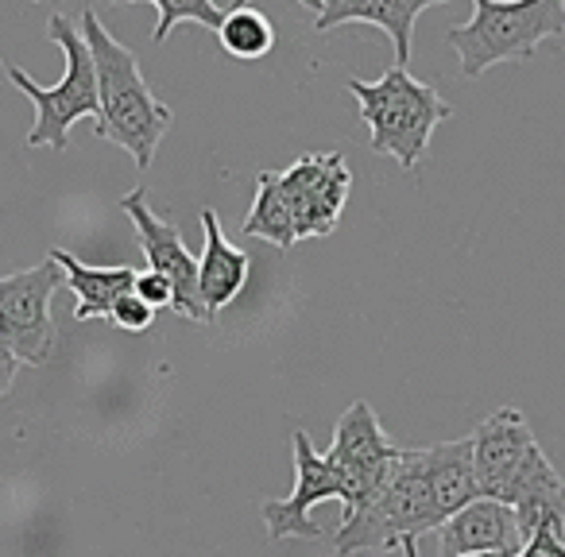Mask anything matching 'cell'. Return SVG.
Masks as SVG:
<instances>
[{"label": "cell", "instance_id": "6da1fadb", "mask_svg": "<svg viewBox=\"0 0 565 557\" xmlns=\"http://www.w3.org/2000/svg\"><path fill=\"white\" fill-rule=\"evenodd\" d=\"M82 35H86L89 55H94L97 94H102V120L94 125L97 136L125 148L132 156L136 171H148L159 140L174 120L171 105H163L151 94V86L140 74L136 51L120 43L94 9L82 12Z\"/></svg>", "mask_w": 565, "mask_h": 557}, {"label": "cell", "instance_id": "7a4b0ae2", "mask_svg": "<svg viewBox=\"0 0 565 557\" xmlns=\"http://www.w3.org/2000/svg\"><path fill=\"white\" fill-rule=\"evenodd\" d=\"M349 94L356 97L364 125H369V148L376 156H392L403 171H415L423 163L434 128L454 117V105L438 89L411 78L395 63L376 82L349 78Z\"/></svg>", "mask_w": 565, "mask_h": 557}, {"label": "cell", "instance_id": "3957f363", "mask_svg": "<svg viewBox=\"0 0 565 557\" xmlns=\"http://www.w3.org/2000/svg\"><path fill=\"white\" fill-rule=\"evenodd\" d=\"M47 40L58 43L66 58V71L55 86H40L28 71L9 66V78L28 101L35 105V125L24 136V148H71V128L78 120H102V94H97V66L89 55V43L82 28H74L63 12L47 20Z\"/></svg>", "mask_w": 565, "mask_h": 557}, {"label": "cell", "instance_id": "277c9868", "mask_svg": "<svg viewBox=\"0 0 565 557\" xmlns=\"http://www.w3.org/2000/svg\"><path fill=\"white\" fill-rule=\"evenodd\" d=\"M550 40H565L562 0H472V17L446 32L465 78H480L495 63L531 58Z\"/></svg>", "mask_w": 565, "mask_h": 557}, {"label": "cell", "instance_id": "5b68a950", "mask_svg": "<svg viewBox=\"0 0 565 557\" xmlns=\"http://www.w3.org/2000/svg\"><path fill=\"white\" fill-rule=\"evenodd\" d=\"M430 531H441V515L426 484L423 449H403L376 500L353 515H341L333 549L338 557H356L364 549H399L407 538H423Z\"/></svg>", "mask_w": 565, "mask_h": 557}, {"label": "cell", "instance_id": "8992f818", "mask_svg": "<svg viewBox=\"0 0 565 557\" xmlns=\"http://www.w3.org/2000/svg\"><path fill=\"white\" fill-rule=\"evenodd\" d=\"M330 464L341 476V503L345 515L361 511L364 503H372L380 495V488L387 484V476L399 464L403 449L392 446L380 426L376 410L364 399L349 403V410L333 426V446H330Z\"/></svg>", "mask_w": 565, "mask_h": 557}, {"label": "cell", "instance_id": "52a82bcc", "mask_svg": "<svg viewBox=\"0 0 565 557\" xmlns=\"http://www.w3.org/2000/svg\"><path fill=\"white\" fill-rule=\"evenodd\" d=\"M66 283L55 259L28 267V271L0 275V341L17 353L20 364H47L55 349V318H51V294Z\"/></svg>", "mask_w": 565, "mask_h": 557}, {"label": "cell", "instance_id": "ba28073f", "mask_svg": "<svg viewBox=\"0 0 565 557\" xmlns=\"http://www.w3.org/2000/svg\"><path fill=\"white\" fill-rule=\"evenodd\" d=\"M120 213H125V217L136 225V233H140V248H143V256H148V271L163 275L167 283H171L174 310H179L182 318H190V322L213 325L202 307V294H198V259L190 256L179 228H174L167 217H159V213L148 205V190L136 186L132 194L120 197Z\"/></svg>", "mask_w": 565, "mask_h": 557}, {"label": "cell", "instance_id": "9c48e42d", "mask_svg": "<svg viewBox=\"0 0 565 557\" xmlns=\"http://www.w3.org/2000/svg\"><path fill=\"white\" fill-rule=\"evenodd\" d=\"M287 202L295 213V233L299 240L310 236H330L341 221V210L353 190V171L338 151H310L299 156L287 171H279Z\"/></svg>", "mask_w": 565, "mask_h": 557}, {"label": "cell", "instance_id": "30bf717a", "mask_svg": "<svg viewBox=\"0 0 565 557\" xmlns=\"http://www.w3.org/2000/svg\"><path fill=\"white\" fill-rule=\"evenodd\" d=\"M291 457H295V488L282 500L264 503L267 538H318L322 526L310 518V511L322 500H341V476L330 457L310 446L307 430H291Z\"/></svg>", "mask_w": 565, "mask_h": 557}, {"label": "cell", "instance_id": "8fae6325", "mask_svg": "<svg viewBox=\"0 0 565 557\" xmlns=\"http://www.w3.org/2000/svg\"><path fill=\"white\" fill-rule=\"evenodd\" d=\"M539 449L534 430L519 407H500L472 430V464L484 500L508 503L515 476L523 472L526 457Z\"/></svg>", "mask_w": 565, "mask_h": 557}, {"label": "cell", "instance_id": "7c38bea8", "mask_svg": "<svg viewBox=\"0 0 565 557\" xmlns=\"http://www.w3.org/2000/svg\"><path fill=\"white\" fill-rule=\"evenodd\" d=\"M315 12V32H333L345 24H372L387 32L395 43V66L407 71L411 40H415V20L438 0H302Z\"/></svg>", "mask_w": 565, "mask_h": 557}, {"label": "cell", "instance_id": "4fadbf2b", "mask_svg": "<svg viewBox=\"0 0 565 557\" xmlns=\"http://www.w3.org/2000/svg\"><path fill=\"white\" fill-rule=\"evenodd\" d=\"M441 557H477V554H508L519 557L523 534H519L515 511L508 503H495L480 495L465 511H457L438 531Z\"/></svg>", "mask_w": 565, "mask_h": 557}, {"label": "cell", "instance_id": "5bb4252c", "mask_svg": "<svg viewBox=\"0 0 565 557\" xmlns=\"http://www.w3.org/2000/svg\"><path fill=\"white\" fill-rule=\"evenodd\" d=\"M508 507L515 511L519 534H523V546L542 531V526H557L565 531V480L554 469L542 446L526 457L523 472L515 476V488L508 495Z\"/></svg>", "mask_w": 565, "mask_h": 557}, {"label": "cell", "instance_id": "9a60e30c", "mask_svg": "<svg viewBox=\"0 0 565 557\" xmlns=\"http://www.w3.org/2000/svg\"><path fill=\"white\" fill-rule=\"evenodd\" d=\"M202 233H205V248L198 256V294H202V307L210 314V322H217L221 310L244 291L252 264H248V251H241L236 244L225 240L217 213L210 205L202 210Z\"/></svg>", "mask_w": 565, "mask_h": 557}, {"label": "cell", "instance_id": "2e32d148", "mask_svg": "<svg viewBox=\"0 0 565 557\" xmlns=\"http://www.w3.org/2000/svg\"><path fill=\"white\" fill-rule=\"evenodd\" d=\"M66 275V287L74 291V318L78 322H89V318H113V307L117 299H125L136 287L140 271L136 267H94L82 264L78 256H71L66 248H51L47 251Z\"/></svg>", "mask_w": 565, "mask_h": 557}, {"label": "cell", "instance_id": "e0dca14e", "mask_svg": "<svg viewBox=\"0 0 565 557\" xmlns=\"http://www.w3.org/2000/svg\"><path fill=\"white\" fill-rule=\"evenodd\" d=\"M423 464L441 523H449L457 511H465L469 503L480 500L477 464H472V438L441 441V446L423 449Z\"/></svg>", "mask_w": 565, "mask_h": 557}, {"label": "cell", "instance_id": "ac0fdd59", "mask_svg": "<svg viewBox=\"0 0 565 557\" xmlns=\"http://www.w3.org/2000/svg\"><path fill=\"white\" fill-rule=\"evenodd\" d=\"M241 233L275 244L279 251H291L295 244H299L295 213H291V202H287V190H282L279 171H259L256 197H252L248 217L241 221Z\"/></svg>", "mask_w": 565, "mask_h": 557}, {"label": "cell", "instance_id": "d6986e66", "mask_svg": "<svg viewBox=\"0 0 565 557\" xmlns=\"http://www.w3.org/2000/svg\"><path fill=\"white\" fill-rule=\"evenodd\" d=\"M217 40L236 63H259L275 51V24L252 4H233L225 24L217 28Z\"/></svg>", "mask_w": 565, "mask_h": 557}, {"label": "cell", "instance_id": "ffe728a7", "mask_svg": "<svg viewBox=\"0 0 565 557\" xmlns=\"http://www.w3.org/2000/svg\"><path fill=\"white\" fill-rule=\"evenodd\" d=\"M143 4H151V9L159 12L151 43H167L179 24H198V28H205V32H217L228 17V9H221L213 0H143Z\"/></svg>", "mask_w": 565, "mask_h": 557}, {"label": "cell", "instance_id": "44dd1931", "mask_svg": "<svg viewBox=\"0 0 565 557\" xmlns=\"http://www.w3.org/2000/svg\"><path fill=\"white\" fill-rule=\"evenodd\" d=\"M109 322L120 325V330H128V333H143L151 322H156V310H151L148 302H143L136 291H128L125 299H117V307H113Z\"/></svg>", "mask_w": 565, "mask_h": 557}, {"label": "cell", "instance_id": "7402d4cb", "mask_svg": "<svg viewBox=\"0 0 565 557\" xmlns=\"http://www.w3.org/2000/svg\"><path fill=\"white\" fill-rule=\"evenodd\" d=\"M136 294H140L143 302H148L151 310H167L171 307L174 310V291H171V283H167L163 275H156V271H140V279H136V287H132Z\"/></svg>", "mask_w": 565, "mask_h": 557}, {"label": "cell", "instance_id": "603a6c76", "mask_svg": "<svg viewBox=\"0 0 565 557\" xmlns=\"http://www.w3.org/2000/svg\"><path fill=\"white\" fill-rule=\"evenodd\" d=\"M17 372H20V361H17V353H12L4 341H0V395L9 392L12 387V379H17Z\"/></svg>", "mask_w": 565, "mask_h": 557}, {"label": "cell", "instance_id": "cb8c5ba5", "mask_svg": "<svg viewBox=\"0 0 565 557\" xmlns=\"http://www.w3.org/2000/svg\"><path fill=\"white\" fill-rule=\"evenodd\" d=\"M399 549H403V557H418V538H407Z\"/></svg>", "mask_w": 565, "mask_h": 557}, {"label": "cell", "instance_id": "d4e9b609", "mask_svg": "<svg viewBox=\"0 0 565 557\" xmlns=\"http://www.w3.org/2000/svg\"><path fill=\"white\" fill-rule=\"evenodd\" d=\"M477 557H508V554H477Z\"/></svg>", "mask_w": 565, "mask_h": 557}, {"label": "cell", "instance_id": "484cf974", "mask_svg": "<svg viewBox=\"0 0 565 557\" xmlns=\"http://www.w3.org/2000/svg\"><path fill=\"white\" fill-rule=\"evenodd\" d=\"M0 71H4V63H0Z\"/></svg>", "mask_w": 565, "mask_h": 557}]
</instances>
